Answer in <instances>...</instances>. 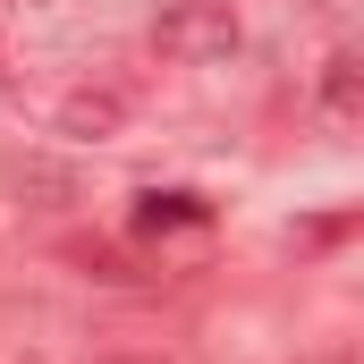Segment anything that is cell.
<instances>
[{"label": "cell", "mask_w": 364, "mask_h": 364, "mask_svg": "<svg viewBox=\"0 0 364 364\" xmlns=\"http://www.w3.org/2000/svg\"><path fill=\"white\" fill-rule=\"evenodd\" d=\"M119 119H127L119 93H68V102H60V127H68V136H110Z\"/></svg>", "instance_id": "3"}, {"label": "cell", "mask_w": 364, "mask_h": 364, "mask_svg": "<svg viewBox=\"0 0 364 364\" xmlns=\"http://www.w3.org/2000/svg\"><path fill=\"white\" fill-rule=\"evenodd\" d=\"M331 119H356V51H339V60H331Z\"/></svg>", "instance_id": "4"}, {"label": "cell", "mask_w": 364, "mask_h": 364, "mask_svg": "<svg viewBox=\"0 0 364 364\" xmlns=\"http://www.w3.org/2000/svg\"><path fill=\"white\" fill-rule=\"evenodd\" d=\"M203 220H212V203L186 195V186H144L136 195V237H170V229H203Z\"/></svg>", "instance_id": "2"}, {"label": "cell", "mask_w": 364, "mask_h": 364, "mask_svg": "<svg viewBox=\"0 0 364 364\" xmlns=\"http://www.w3.org/2000/svg\"><path fill=\"white\" fill-rule=\"evenodd\" d=\"M161 51H178V60H220V51H237L229 0H170V9H161Z\"/></svg>", "instance_id": "1"}]
</instances>
